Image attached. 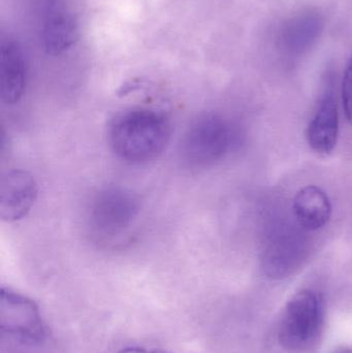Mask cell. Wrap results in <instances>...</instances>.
<instances>
[{
    "instance_id": "cell-1",
    "label": "cell",
    "mask_w": 352,
    "mask_h": 353,
    "mask_svg": "<svg viewBox=\"0 0 352 353\" xmlns=\"http://www.w3.org/2000/svg\"><path fill=\"white\" fill-rule=\"evenodd\" d=\"M172 130L167 118L156 110L132 108L118 113L109 125L110 146L122 161L145 163L167 148Z\"/></svg>"
},
{
    "instance_id": "cell-2",
    "label": "cell",
    "mask_w": 352,
    "mask_h": 353,
    "mask_svg": "<svg viewBox=\"0 0 352 353\" xmlns=\"http://www.w3.org/2000/svg\"><path fill=\"white\" fill-rule=\"evenodd\" d=\"M324 325L322 296L313 290H301L285 307L279 325V343L289 352H306L318 342Z\"/></svg>"
},
{
    "instance_id": "cell-3",
    "label": "cell",
    "mask_w": 352,
    "mask_h": 353,
    "mask_svg": "<svg viewBox=\"0 0 352 353\" xmlns=\"http://www.w3.org/2000/svg\"><path fill=\"white\" fill-rule=\"evenodd\" d=\"M235 142V130L225 117L215 113L202 114L184 134L182 157L194 167H206L223 159Z\"/></svg>"
},
{
    "instance_id": "cell-4",
    "label": "cell",
    "mask_w": 352,
    "mask_h": 353,
    "mask_svg": "<svg viewBox=\"0 0 352 353\" xmlns=\"http://www.w3.org/2000/svg\"><path fill=\"white\" fill-rule=\"evenodd\" d=\"M37 37L43 51L59 55L78 37V23L68 0H34Z\"/></svg>"
},
{
    "instance_id": "cell-5",
    "label": "cell",
    "mask_w": 352,
    "mask_h": 353,
    "mask_svg": "<svg viewBox=\"0 0 352 353\" xmlns=\"http://www.w3.org/2000/svg\"><path fill=\"white\" fill-rule=\"evenodd\" d=\"M1 331L22 343L41 344L47 337L39 307L30 299L2 288L0 296Z\"/></svg>"
},
{
    "instance_id": "cell-6",
    "label": "cell",
    "mask_w": 352,
    "mask_h": 353,
    "mask_svg": "<svg viewBox=\"0 0 352 353\" xmlns=\"http://www.w3.org/2000/svg\"><path fill=\"white\" fill-rule=\"evenodd\" d=\"M138 201L125 189L110 187L99 193L91 205V225L101 236L122 234L138 214Z\"/></svg>"
},
{
    "instance_id": "cell-7",
    "label": "cell",
    "mask_w": 352,
    "mask_h": 353,
    "mask_svg": "<svg viewBox=\"0 0 352 353\" xmlns=\"http://www.w3.org/2000/svg\"><path fill=\"white\" fill-rule=\"evenodd\" d=\"M307 255L301 232L279 228L270 236L262 254V269L268 277L283 279L295 273Z\"/></svg>"
},
{
    "instance_id": "cell-8",
    "label": "cell",
    "mask_w": 352,
    "mask_h": 353,
    "mask_svg": "<svg viewBox=\"0 0 352 353\" xmlns=\"http://www.w3.org/2000/svg\"><path fill=\"white\" fill-rule=\"evenodd\" d=\"M39 194L34 176L23 170H10L2 175L0 184V216L16 222L28 215Z\"/></svg>"
},
{
    "instance_id": "cell-9",
    "label": "cell",
    "mask_w": 352,
    "mask_h": 353,
    "mask_svg": "<svg viewBox=\"0 0 352 353\" xmlns=\"http://www.w3.org/2000/svg\"><path fill=\"white\" fill-rule=\"evenodd\" d=\"M0 83L4 103H18L26 88L27 62L20 43L10 37L0 45Z\"/></svg>"
},
{
    "instance_id": "cell-10",
    "label": "cell",
    "mask_w": 352,
    "mask_h": 353,
    "mask_svg": "<svg viewBox=\"0 0 352 353\" xmlns=\"http://www.w3.org/2000/svg\"><path fill=\"white\" fill-rule=\"evenodd\" d=\"M339 132V113L332 89H327L307 128V141L315 152L329 154L334 150Z\"/></svg>"
},
{
    "instance_id": "cell-11",
    "label": "cell",
    "mask_w": 352,
    "mask_h": 353,
    "mask_svg": "<svg viewBox=\"0 0 352 353\" xmlns=\"http://www.w3.org/2000/svg\"><path fill=\"white\" fill-rule=\"evenodd\" d=\"M332 203L320 187L308 185L293 199V213L302 230L315 232L324 228L332 217Z\"/></svg>"
},
{
    "instance_id": "cell-12",
    "label": "cell",
    "mask_w": 352,
    "mask_h": 353,
    "mask_svg": "<svg viewBox=\"0 0 352 353\" xmlns=\"http://www.w3.org/2000/svg\"><path fill=\"white\" fill-rule=\"evenodd\" d=\"M342 101L345 116L352 124V57L345 68L342 80Z\"/></svg>"
},
{
    "instance_id": "cell-13",
    "label": "cell",
    "mask_w": 352,
    "mask_h": 353,
    "mask_svg": "<svg viewBox=\"0 0 352 353\" xmlns=\"http://www.w3.org/2000/svg\"><path fill=\"white\" fill-rule=\"evenodd\" d=\"M117 353H172L167 350H147L145 348L141 347H126L123 350H119Z\"/></svg>"
},
{
    "instance_id": "cell-14",
    "label": "cell",
    "mask_w": 352,
    "mask_h": 353,
    "mask_svg": "<svg viewBox=\"0 0 352 353\" xmlns=\"http://www.w3.org/2000/svg\"><path fill=\"white\" fill-rule=\"evenodd\" d=\"M340 353H352L351 350H349V352H340Z\"/></svg>"
}]
</instances>
